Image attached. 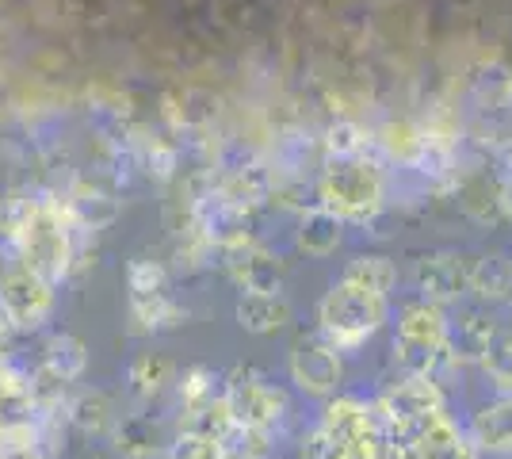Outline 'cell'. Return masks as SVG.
Returning <instances> with one entry per match:
<instances>
[{
    "instance_id": "obj_18",
    "label": "cell",
    "mask_w": 512,
    "mask_h": 459,
    "mask_svg": "<svg viewBox=\"0 0 512 459\" xmlns=\"http://www.w3.org/2000/svg\"><path fill=\"white\" fill-rule=\"evenodd\" d=\"M8 306L16 310V318L23 322H35V318H43L46 306H50V291H46L39 280H31V276H20V280H12L8 284Z\"/></svg>"
},
{
    "instance_id": "obj_11",
    "label": "cell",
    "mask_w": 512,
    "mask_h": 459,
    "mask_svg": "<svg viewBox=\"0 0 512 459\" xmlns=\"http://www.w3.org/2000/svg\"><path fill=\"white\" fill-rule=\"evenodd\" d=\"M470 440L478 452H509L512 448V398H497V402H486L478 414L470 417Z\"/></svg>"
},
{
    "instance_id": "obj_5",
    "label": "cell",
    "mask_w": 512,
    "mask_h": 459,
    "mask_svg": "<svg viewBox=\"0 0 512 459\" xmlns=\"http://www.w3.org/2000/svg\"><path fill=\"white\" fill-rule=\"evenodd\" d=\"M321 199L337 219H371L383 203V176L367 161H341L325 173Z\"/></svg>"
},
{
    "instance_id": "obj_21",
    "label": "cell",
    "mask_w": 512,
    "mask_h": 459,
    "mask_svg": "<svg viewBox=\"0 0 512 459\" xmlns=\"http://www.w3.org/2000/svg\"><path fill=\"white\" fill-rule=\"evenodd\" d=\"M169 459H226V452H222V440L199 437V433H184L180 429V437L172 440L169 448Z\"/></svg>"
},
{
    "instance_id": "obj_23",
    "label": "cell",
    "mask_w": 512,
    "mask_h": 459,
    "mask_svg": "<svg viewBox=\"0 0 512 459\" xmlns=\"http://www.w3.org/2000/svg\"><path fill=\"white\" fill-rule=\"evenodd\" d=\"M119 440H123V452L127 456H134V459H142V456H153V429L146 425V421H127L123 425V433H119Z\"/></svg>"
},
{
    "instance_id": "obj_19",
    "label": "cell",
    "mask_w": 512,
    "mask_h": 459,
    "mask_svg": "<svg viewBox=\"0 0 512 459\" xmlns=\"http://www.w3.org/2000/svg\"><path fill=\"white\" fill-rule=\"evenodd\" d=\"M130 383L138 394H157L165 391V383H172V364L165 356H138L130 364Z\"/></svg>"
},
{
    "instance_id": "obj_15",
    "label": "cell",
    "mask_w": 512,
    "mask_h": 459,
    "mask_svg": "<svg viewBox=\"0 0 512 459\" xmlns=\"http://www.w3.org/2000/svg\"><path fill=\"white\" fill-rule=\"evenodd\" d=\"M470 291L482 299V303H505L512 299V261L501 253L490 257H478L470 268Z\"/></svg>"
},
{
    "instance_id": "obj_12",
    "label": "cell",
    "mask_w": 512,
    "mask_h": 459,
    "mask_svg": "<svg viewBox=\"0 0 512 459\" xmlns=\"http://www.w3.org/2000/svg\"><path fill=\"white\" fill-rule=\"evenodd\" d=\"M493 337H497V329L486 314H463L459 322L448 326V360H478L482 364Z\"/></svg>"
},
{
    "instance_id": "obj_6",
    "label": "cell",
    "mask_w": 512,
    "mask_h": 459,
    "mask_svg": "<svg viewBox=\"0 0 512 459\" xmlns=\"http://www.w3.org/2000/svg\"><path fill=\"white\" fill-rule=\"evenodd\" d=\"M222 394H226V406H230L237 429L268 433L287 414V394L272 383H264V379H256V375H234Z\"/></svg>"
},
{
    "instance_id": "obj_20",
    "label": "cell",
    "mask_w": 512,
    "mask_h": 459,
    "mask_svg": "<svg viewBox=\"0 0 512 459\" xmlns=\"http://www.w3.org/2000/svg\"><path fill=\"white\" fill-rule=\"evenodd\" d=\"M127 284H130V299H153V295H165L169 276H165V268H161V264L134 261L127 268Z\"/></svg>"
},
{
    "instance_id": "obj_10",
    "label": "cell",
    "mask_w": 512,
    "mask_h": 459,
    "mask_svg": "<svg viewBox=\"0 0 512 459\" xmlns=\"http://www.w3.org/2000/svg\"><path fill=\"white\" fill-rule=\"evenodd\" d=\"M237 326L245 333H279V329L291 322V303L283 299V291H245L237 299Z\"/></svg>"
},
{
    "instance_id": "obj_9",
    "label": "cell",
    "mask_w": 512,
    "mask_h": 459,
    "mask_svg": "<svg viewBox=\"0 0 512 459\" xmlns=\"http://www.w3.org/2000/svg\"><path fill=\"white\" fill-rule=\"evenodd\" d=\"M474 261L463 253H432L417 264V291L432 303H455L470 291Z\"/></svg>"
},
{
    "instance_id": "obj_1",
    "label": "cell",
    "mask_w": 512,
    "mask_h": 459,
    "mask_svg": "<svg viewBox=\"0 0 512 459\" xmlns=\"http://www.w3.org/2000/svg\"><path fill=\"white\" fill-rule=\"evenodd\" d=\"M386 322V295H371L352 284H333L318 303V326L321 337L333 349H360L367 345Z\"/></svg>"
},
{
    "instance_id": "obj_13",
    "label": "cell",
    "mask_w": 512,
    "mask_h": 459,
    "mask_svg": "<svg viewBox=\"0 0 512 459\" xmlns=\"http://www.w3.org/2000/svg\"><path fill=\"white\" fill-rule=\"evenodd\" d=\"M180 429L184 433H199V437L211 440H226L234 433V417H230V406H226V394L218 398H203V402H192L184 406V417H180Z\"/></svg>"
},
{
    "instance_id": "obj_4",
    "label": "cell",
    "mask_w": 512,
    "mask_h": 459,
    "mask_svg": "<svg viewBox=\"0 0 512 459\" xmlns=\"http://www.w3.org/2000/svg\"><path fill=\"white\" fill-rule=\"evenodd\" d=\"M379 417H383L390 440L409 437L417 433L425 421H432L436 414H448V402H444V391L436 387L432 375H406L402 383H394L390 391L379 398Z\"/></svg>"
},
{
    "instance_id": "obj_3",
    "label": "cell",
    "mask_w": 512,
    "mask_h": 459,
    "mask_svg": "<svg viewBox=\"0 0 512 459\" xmlns=\"http://www.w3.org/2000/svg\"><path fill=\"white\" fill-rule=\"evenodd\" d=\"M321 433L344 444L360 459H394V444L386 433L383 417L375 406H363L356 398H333L321 417Z\"/></svg>"
},
{
    "instance_id": "obj_26",
    "label": "cell",
    "mask_w": 512,
    "mask_h": 459,
    "mask_svg": "<svg viewBox=\"0 0 512 459\" xmlns=\"http://www.w3.org/2000/svg\"><path fill=\"white\" fill-rule=\"evenodd\" d=\"M501 207H505V215L512 219V184L505 188V192H501Z\"/></svg>"
},
{
    "instance_id": "obj_2",
    "label": "cell",
    "mask_w": 512,
    "mask_h": 459,
    "mask_svg": "<svg viewBox=\"0 0 512 459\" xmlns=\"http://www.w3.org/2000/svg\"><path fill=\"white\" fill-rule=\"evenodd\" d=\"M448 326L451 322L444 314V303H432L421 295L402 306L394 356L406 368V375H432L440 360H448Z\"/></svg>"
},
{
    "instance_id": "obj_7",
    "label": "cell",
    "mask_w": 512,
    "mask_h": 459,
    "mask_svg": "<svg viewBox=\"0 0 512 459\" xmlns=\"http://www.w3.org/2000/svg\"><path fill=\"white\" fill-rule=\"evenodd\" d=\"M390 444H394V459H478L474 440L448 414H436L417 433L390 440Z\"/></svg>"
},
{
    "instance_id": "obj_17",
    "label": "cell",
    "mask_w": 512,
    "mask_h": 459,
    "mask_svg": "<svg viewBox=\"0 0 512 459\" xmlns=\"http://www.w3.org/2000/svg\"><path fill=\"white\" fill-rule=\"evenodd\" d=\"M341 280L360 291H371V295H390V287L398 284V268L390 257H356V261H348Z\"/></svg>"
},
{
    "instance_id": "obj_25",
    "label": "cell",
    "mask_w": 512,
    "mask_h": 459,
    "mask_svg": "<svg viewBox=\"0 0 512 459\" xmlns=\"http://www.w3.org/2000/svg\"><path fill=\"white\" fill-rule=\"evenodd\" d=\"M306 456H310V459H360V456H352L344 444H337V440L325 437L321 429L310 437V444H306Z\"/></svg>"
},
{
    "instance_id": "obj_24",
    "label": "cell",
    "mask_w": 512,
    "mask_h": 459,
    "mask_svg": "<svg viewBox=\"0 0 512 459\" xmlns=\"http://www.w3.org/2000/svg\"><path fill=\"white\" fill-rule=\"evenodd\" d=\"M107 421H111V402H107L104 394H85L81 402H77V425H85V429H104Z\"/></svg>"
},
{
    "instance_id": "obj_14",
    "label": "cell",
    "mask_w": 512,
    "mask_h": 459,
    "mask_svg": "<svg viewBox=\"0 0 512 459\" xmlns=\"http://www.w3.org/2000/svg\"><path fill=\"white\" fill-rule=\"evenodd\" d=\"M230 268H234L237 284L245 291H279L283 287V264L272 253L256 249V245H245L241 261H230Z\"/></svg>"
},
{
    "instance_id": "obj_28",
    "label": "cell",
    "mask_w": 512,
    "mask_h": 459,
    "mask_svg": "<svg viewBox=\"0 0 512 459\" xmlns=\"http://www.w3.org/2000/svg\"><path fill=\"white\" fill-rule=\"evenodd\" d=\"M501 459H512V448H509V452H501Z\"/></svg>"
},
{
    "instance_id": "obj_22",
    "label": "cell",
    "mask_w": 512,
    "mask_h": 459,
    "mask_svg": "<svg viewBox=\"0 0 512 459\" xmlns=\"http://www.w3.org/2000/svg\"><path fill=\"white\" fill-rule=\"evenodd\" d=\"M482 368L490 372V379L497 387H501V383H512V333L493 337L486 356H482Z\"/></svg>"
},
{
    "instance_id": "obj_16",
    "label": "cell",
    "mask_w": 512,
    "mask_h": 459,
    "mask_svg": "<svg viewBox=\"0 0 512 459\" xmlns=\"http://www.w3.org/2000/svg\"><path fill=\"white\" fill-rule=\"evenodd\" d=\"M302 253H310V257H329V253H337V245H341V219L333 215V211H310L306 219H302L299 234H295Z\"/></svg>"
},
{
    "instance_id": "obj_8",
    "label": "cell",
    "mask_w": 512,
    "mask_h": 459,
    "mask_svg": "<svg viewBox=\"0 0 512 459\" xmlns=\"http://www.w3.org/2000/svg\"><path fill=\"white\" fill-rule=\"evenodd\" d=\"M287 368H291V379L299 383V391L318 394V398L337 394V387H341L344 379L341 349H333L325 337L321 341H302L299 349L291 352Z\"/></svg>"
},
{
    "instance_id": "obj_27",
    "label": "cell",
    "mask_w": 512,
    "mask_h": 459,
    "mask_svg": "<svg viewBox=\"0 0 512 459\" xmlns=\"http://www.w3.org/2000/svg\"><path fill=\"white\" fill-rule=\"evenodd\" d=\"M501 394H505V398H512V383H501Z\"/></svg>"
}]
</instances>
